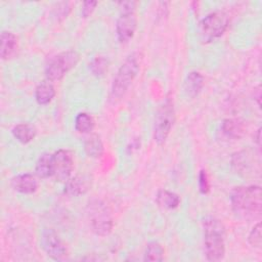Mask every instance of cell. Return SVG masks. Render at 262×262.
I'll use <instances>...</instances> for the list:
<instances>
[{
	"label": "cell",
	"mask_w": 262,
	"mask_h": 262,
	"mask_svg": "<svg viewBox=\"0 0 262 262\" xmlns=\"http://www.w3.org/2000/svg\"><path fill=\"white\" fill-rule=\"evenodd\" d=\"M233 212L243 218H257L261 215V187L258 185L235 187L230 194Z\"/></svg>",
	"instance_id": "6da1fadb"
},
{
	"label": "cell",
	"mask_w": 262,
	"mask_h": 262,
	"mask_svg": "<svg viewBox=\"0 0 262 262\" xmlns=\"http://www.w3.org/2000/svg\"><path fill=\"white\" fill-rule=\"evenodd\" d=\"M205 254L210 261H219L225 255V228L222 222L214 217L203 221Z\"/></svg>",
	"instance_id": "7a4b0ae2"
},
{
	"label": "cell",
	"mask_w": 262,
	"mask_h": 262,
	"mask_svg": "<svg viewBox=\"0 0 262 262\" xmlns=\"http://www.w3.org/2000/svg\"><path fill=\"white\" fill-rule=\"evenodd\" d=\"M139 64L138 55L136 53H132L127 56L125 61L119 68L111 88L110 101L112 103H116L125 95L133 80L137 76L140 67Z\"/></svg>",
	"instance_id": "3957f363"
},
{
	"label": "cell",
	"mask_w": 262,
	"mask_h": 262,
	"mask_svg": "<svg viewBox=\"0 0 262 262\" xmlns=\"http://www.w3.org/2000/svg\"><path fill=\"white\" fill-rule=\"evenodd\" d=\"M87 216L92 231L100 236L107 235L113 229V217L110 208L101 200L93 199L87 205Z\"/></svg>",
	"instance_id": "277c9868"
},
{
	"label": "cell",
	"mask_w": 262,
	"mask_h": 262,
	"mask_svg": "<svg viewBox=\"0 0 262 262\" xmlns=\"http://www.w3.org/2000/svg\"><path fill=\"white\" fill-rule=\"evenodd\" d=\"M228 16L225 12L217 10L206 15L199 25V37L203 43L219 38L227 29Z\"/></svg>",
	"instance_id": "5b68a950"
},
{
	"label": "cell",
	"mask_w": 262,
	"mask_h": 262,
	"mask_svg": "<svg viewBox=\"0 0 262 262\" xmlns=\"http://www.w3.org/2000/svg\"><path fill=\"white\" fill-rule=\"evenodd\" d=\"M175 122V110L173 101L170 97H167L160 105L154 125V138L158 144H163Z\"/></svg>",
	"instance_id": "8992f818"
},
{
	"label": "cell",
	"mask_w": 262,
	"mask_h": 262,
	"mask_svg": "<svg viewBox=\"0 0 262 262\" xmlns=\"http://www.w3.org/2000/svg\"><path fill=\"white\" fill-rule=\"evenodd\" d=\"M80 55L75 50H68L53 56L45 67V75L49 81H57L74 68Z\"/></svg>",
	"instance_id": "52a82bcc"
},
{
	"label": "cell",
	"mask_w": 262,
	"mask_h": 262,
	"mask_svg": "<svg viewBox=\"0 0 262 262\" xmlns=\"http://www.w3.org/2000/svg\"><path fill=\"white\" fill-rule=\"evenodd\" d=\"M41 245L46 254L54 260H61L67 255L66 246L52 229L43 230Z\"/></svg>",
	"instance_id": "ba28073f"
},
{
	"label": "cell",
	"mask_w": 262,
	"mask_h": 262,
	"mask_svg": "<svg viewBox=\"0 0 262 262\" xmlns=\"http://www.w3.org/2000/svg\"><path fill=\"white\" fill-rule=\"evenodd\" d=\"M53 177L57 181H67L73 170L74 162L70 151L59 149L52 155Z\"/></svg>",
	"instance_id": "9c48e42d"
},
{
	"label": "cell",
	"mask_w": 262,
	"mask_h": 262,
	"mask_svg": "<svg viewBox=\"0 0 262 262\" xmlns=\"http://www.w3.org/2000/svg\"><path fill=\"white\" fill-rule=\"evenodd\" d=\"M136 16L134 11L121 12L116 24V32L118 40L121 43L130 41L136 30Z\"/></svg>",
	"instance_id": "30bf717a"
},
{
	"label": "cell",
	"mask_w": 262,
	"mask_h": 262,
	"mask_svg": "<svg viewBox=\"0 0 262 262\" xmlns=\"http://www.w3.org/2000/svg\"><path fill=\"white\" fill-rule=\"evenodd\" d=\"M91 186V178L86 174H79L66 181L64 192L72 196H78L88 191Z\"/></svg>",
	"instance_id": "8fae6325"
},
{
	"label": "cell",
	"mask_w": 262,
	"mask_h": 262,
	"mask_svg": "<svg viewBox=\"0 0 262 262\" xmlns=\"http://www.w3.org/2000/svg\"><path fill=\"white\" fill-rule=\"evenodd\" d=\"M11 186L14 190L21 193H33L38 188V181L32 174L25 173L17 175L11 179Z\"/></svg>",
	"instance_id": "7c38bea8"
},
{
	"label": "cell",
	"mask_w": 262,
	"mask_h": 262,
	"mask_svg": "<svg viewBox=\"0 0 262 262\" xmlns=\"http://www.w3.org/2000/svg\"><path fill=\"white\" fill-rule=\"evenodd\" d=\"M1 47L0 56L2 59H8L17 50V38L16 36L8 31H3L1 33Z\"/></svg>",
	"instance_id": "4fadbf2b"
},
{
	"label": "cell",
	"mask_w": 262,
	"mask_h": 262,
	"mask_svg": "<svg viewBox=\"0 0 262 262\" xmlns=\"http://www.w3.org/2000/svg\"><path fill=\"white\" fill-rule=\"evenodd\" d=\"M221 130L228 138L238 139L244 135L245 126L238 119H225L221 124Z\"/></svg>",
	"instance_id": "5bb4252c"
},
{
	"label": "cell",
	"mask_w": 262,
	"mask_h": 262,
	"mask_svg": "<svg viewBox=\"0 0 262 262\" xmlns=\"http://www.w3.org/2000/svg\"><path fill=\"white\" fill-rule=\"evenodd\" d=\"M55 95V89L52 83L49 80L42 81L36 88L35 98L37 102L41 105H45L49 103Z\"/></svg>",
	"instance_id": "9a60e30c"
},
{
	"label": "cell",
	"mask_w": 262,
	"mask_h": 262,
	"mask_svg": "<svg viewBox=\"0 0 262 262\" xmlns=\"http://www.w3.org/2000/svg\"><path fill=\"white\" fill-rule=\"evenodd\" d=\"M204 86V77L198 72H191L187 75L184 82V90L190 97L196 96Z\"/></svg>",
	"instance_id": "2e32d148"
},
{
	"label": "cell",
	"mask_w": 262,
	"mask_h": 262,
	"mask_svg": "<svg viewBox=\"0 0 262 262\" xmlns=\"http://www.w3.org/2000/svg\"><path fill=\"white\" fill-rule=\"evenodd\" d=\"M35 171L37 176L40 178H48L50 176H53L52 155L47 152L42 154L36 163Z\"/></svg>",
	"instance_id": "e0dca14e"
},
{
	"label": "cell",
	"mask_w": 262,
	"mask_h": 262,
	"mask_svg": "<svg viewBox=\"0 0 262 262\" xmlns=\"http://www.w3.org/2000/svg\"><path fill=\"white\" fill-rule=\"evenodd\" d=\"M13 136L21 143H29L36 136V129L29 123H20L12 129Z\"/></svg>",
	"instance_id": "ac0fdd59"
},
{
	"label": "cell",
	"mask_w": 262,
	"mask_h": 262,
	"mask_svg": "<svg viewBox=\"0 0 262 262\" xmlns=\"http://www.w3.org/2000/svg\"><path fill=\"white\" fill-rule=\"evenodd\" d=\"M85 152L91 158H98L103 152V143L97 134H91L84 142Z\"/></svg>",
	"instance_id": "d6986e66"
},
{
	"label": "cell",
	"mask_w": 262,
	"mask_h": 262,
	"mask_svg": "<svg viewBox=\"0 0 262 262\" xmlns=\"http://www.w3.org/2000/svg\"><path fill=\"white\" fill-rule=\"evenodd\" d=\"M157 202L160 206L166 209H175L180 203L179 196L172 191L161 189L157 194Z\"/></svg>",
	"instance_id": "ffe728a7"
},
{
	"label": "cell",
	"mask_w": 262,
	"mask_h": 262,
	"mask_svg": "<svg viewBox=\"0 0 262 262\" xmlns=\"http://www.w3.org/2000/svg\"><path fill=\"white\" fill-rule=\"evenodd\" d=\"M75 128L80 133H89L94 128V121L87 113H80L75 119Z\"/></svg>",
	"instance_id": "44dd1931"
},
{
	"label": "cell",
	"mask_w": 262,
	"mask_h": 262,
	"mask_svg": "<svg viewBox=\"0 0 262 262\" xmlns=\"http://www.w3.org/2000/svg\"><path fill=\"white\" fill-rule=\"evenodd\" d=\"M164 258V249L158 242H150L146 245L144 252V261H162Z\"/></svg>",
	"instance_id": "7402d4cb"
},
{
	"label": "cell",
	"mask_w": 262,
	"mask_h": 262,
	"mask_svg": "<svg viewBox=\"0 0 262 262\" xmlns=\"http://www.w3.org/2000/svg\"><path fill=\"white\" fill-rule=\"evenodd\" d=\"M107 60L103 56L94 58L90 63V70L95 76H102L107 70Z\"/></svg>",
	"instance_id": "603a6c76"
},
{
	"label": "cell",
	"mask_w": 262,
	"mask_h": 262,
	"mask_svg": "<svg viewBox=\"0 0 262 262\" xmlns=\"http://www.w3.org/2000/svg\"><path fill=\"white\" fill-rule=\"evenodd\" d=\"M248 242L251 246L256 247V248H260L261 244H262V237H261V222H258L253 229L251 230V232L249 233L248 236Z\"/></svg>",
	"instance_id": "cb8c5ba5"
},
{
	"label": "cell",
	"mask_w": 262,
	"mask_h": 262,
	"mask_svg": "<svg viewBox=\"0 0 262 262\" xmlns=\"http://www.w3.org/2000/svg\"><path fill=\"white\" fill-rule=\"evenodd\" d=\"M199 187L202 193H208L210 190V183L208 180V176L206 171L202 170L199 175Z\"/></svg>",
	"instance_id": "d4e9b609"
},
{
	"label": "cell",
	"mask_w": 262,
	"mask_h": 262,
	"mask_svg": "<svg viewBox=\"0 0 262 262\" xmlns=\"http://www.w3.org/2000/svg\"><path fill=\"white\" fill-rule=\"evenodd\" d=\"M96 5H97V1H85L82 6V11H81L82 16L85 18L88 17L93 12Z\"/></svg>",
	"instance_id": "484cf974"
},
{
	"label": "cell",
	"mask_w": 262,
	"mask_h": 262,
	"mask_svg": "<svg viewBox=\"0 0 262 262\" xmlns=\"http://www.w3.org/2000/svg\"><path fill=\"white\" fill-rule=\"evenodd\" d=\"M260 135H261V128H259L258 131H257V139H256V141H257L258 146L261 145V136Z\"/></svg>",
	"instance_id": "4316f807"
}]
</instances>
